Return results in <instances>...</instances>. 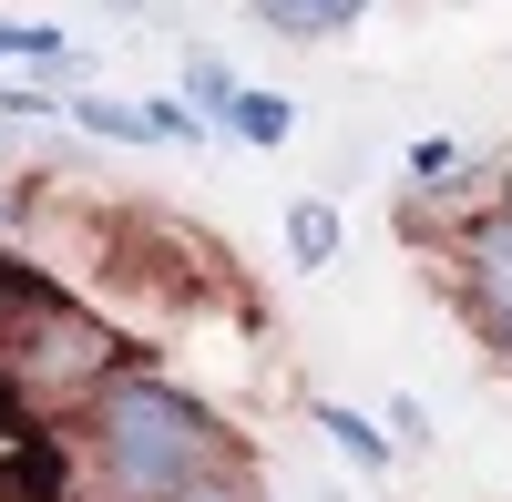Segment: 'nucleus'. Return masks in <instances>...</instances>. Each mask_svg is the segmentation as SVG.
Listing matches in <instances>:
<instances>
[{"mask_svg": "<svg viewBox=\"0 0 512 502\" xmlns=\"http://www.w3.org/2000/svg\"><path fill=\"white\" fill-rule=\"evenodd\" d=\"M226 123H236L246 144H287V103H277V93H236V103H226Z\"/></svg>", "mask_w": 512, "mask_h": 502, "instance_id": "6", "label": "nucleus"}, {"mask_svg": "<svg viewBox=\"0 0 512 502\" xmlns=\"http://www.w3.org/2000/svg\"><path fill=\"white\" fill-rule=\"evenodd\" d=\"M502 216H512V185H502Z\"/></svg>", "mask_w": 512, "mask_h": 502, "instance_id": "12", "label": "nucleus"}, {"mask_svg": "<svg viewBox=\"0 0 512 502\" xmlns=\"http://www.w3.org/2000/svg\"><path fill=\"white\" fill-rule=\"evenodd\" d=\"M492 339H502V369H512V318H502V328H492Z\"/></svg>", "mask_w": 512, "mask_h": 502, "instance_id": "11", "label": "nucleus"}, {"mask_svg": "<svg viewBox=\"0 0 512 502\" xmlns=\"http://www.w3.org/2000/svg\"><path fill=\"white\" fill-rule=\"evenodd\" d=\"M103 462H113V482L134 502H175L195 482H216L226 441H216V421H205L185 390L123 380V369H113V380H103Z\"/></svg>", "mask_w": 512, "mask_h": 502, "instance_id": "1", "label": "nucleus"}, {"mask_svg": "<svg viewBox=\"0 0 512 502\" xmlns=\"http://www.w3.org/2000/svg\"><path fill=\"white\" fill-rule=\"evenodd\" d=\"M21 298H31V277H21L11 257H0V308H21Z\"/></svg>", "mask_w": 512, "mask_h": 502, "instance_id": "9", "label": "nucleus"}, {"mask_svg": "<svg viewBox=\"0 0 512 502\" xmlns=\"http://www.w3.org/2000/svg\"><path fill=\"white\" fill-rule=\"evenodd\" d=\"M185 82H195V103H205V113H226V103H236V72H226V62H195Z\"/></svg>", "mask_w": 512, "mask_h": 502, "instance_id": "8", "label": "nucleus"}, {"mask_svg": "<svg viewBox=\"0 0 512 502\" xmlns=\"http://www.w3.org/2000/svg\"><path fill=\"white\" fill-rule=\"evenodd\" d=\"M461 277H472L482 318L502 328V318H512V216H482L472 236H461Z\"/></svg>", "mask_w": 512, "mask_h": 502, "instance_id": "3", "label": "nucleus"}, {"mask_svg": "<svg viewBox=\"0 0 512 502\" xmlns=\"http://www.w3.org/2000/svg\"><path fill=\"white\" fill-rule=\"evenodd\" d=\"M287 257L297 267H328L338 257V216H328V205H287Z\"/></svg>", "mask_w": 512, "mask_h": 502, "instance_id": "5", "label": "nucleus"}, {"mask_svg": "<svg viewBox=\"0 0 512 502\" xmlns=\"http://www.w3.org/2000/svg\"><path fill=\"white\" fill-rule=\"evenodd\" d=\"M267 11V31H287V41H328V31H349L369 0H256Z\"/></svg>", "mask_w": 512, "mask_h": 502, "instance_id": "4", "label": "nucleus"}, {"mask_svg": "<svg viewBox=\"0 0 512 502\" xmlns=\"http://www.w3.org/2000/svg\"><path fill=\"white\" fill-rule=\"evenodd\" d=\"M31 380L41 390H72V380H113V339H103V328L93 318H52V328H41V339H31Z\"/></svg>", "mask_w": 512, "mask_h": 502, "instance_id": "2", "label": "nucleus"}, {"mask_svg": "<svg viewBox=\"0 0 512 502\" xmlns=\"http://www.w3.org/2000/svg\"><path fill=\"white\" fill-rule=\"evenodd\" d=\"M175 502H246L236 482H195V492H175Z\"/></svg>", "mask_w": 512, "mask_h": 502, "instance_id": "10", "label": "nucleus"}, {"mask_svg": "<svg viewBox=\"0 0 512 502\" xmlns=\"http://www.w3.org/2000/svg\"><path fill=\"white\" fill-rule=\"evenodd\" d=\"M318 421L338 431V451H349V462H390V441H379V431L359 421V410H338V400H328V410H318Z\"/></svg>", "mask_w": 512, "mask_h": 502, "instance_id": "7", "label": "nucleus"}]
</instances>
